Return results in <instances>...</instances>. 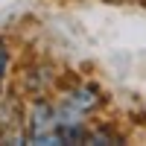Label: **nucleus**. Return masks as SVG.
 I'll list each match as a JSON object with an SVG mask.
<instances>
[{
	"label": "nucleus",
	"mask_w": 146,
	"mask_h": 146,
	"mask_svg": "<svg viewBox=\"0 0 146 146\" xmlns=\"http://www.w3.org/2000/svg\"><path fill=\"white\" fill-rule=\"evenodd\" d=\"M27 137L32 143H62V120H58V108L50 102L38 100L29 108L27 117Z\"/></svg>",
	"instance_id": "1"
},
{
	"label": "nucleus",
	"mask_w": 146,
	"mask_h": 146,
	"mask_svg": "<svg viewBox=\"0 0 146 146\" xmlns=\"http://www.w3.org/2000/svg\"><path fill=\"white\" fill-rule=\"evenodd\" d=\"M96 105H100V96H96L94 88H76V91H70L64 96V108H70V111H76V114H88Z\"/></svg>",
	"instance_id": "2"
},
{
	"label": "nucleus",
	"mask_w": 146,
	"mask_h": 146,
	"mask_svg": "<svg viewBox=\"0 0 146 146\" xmlns=\"http://www.w3.org/2000/svg\"><path fill=\"white\" fill-rule=\"evenodd\" d=\"M6 67H9V50L0 44V85H3V76H6Z\"/></svg>",
	"instance_id": "3"
}]
</instances>
